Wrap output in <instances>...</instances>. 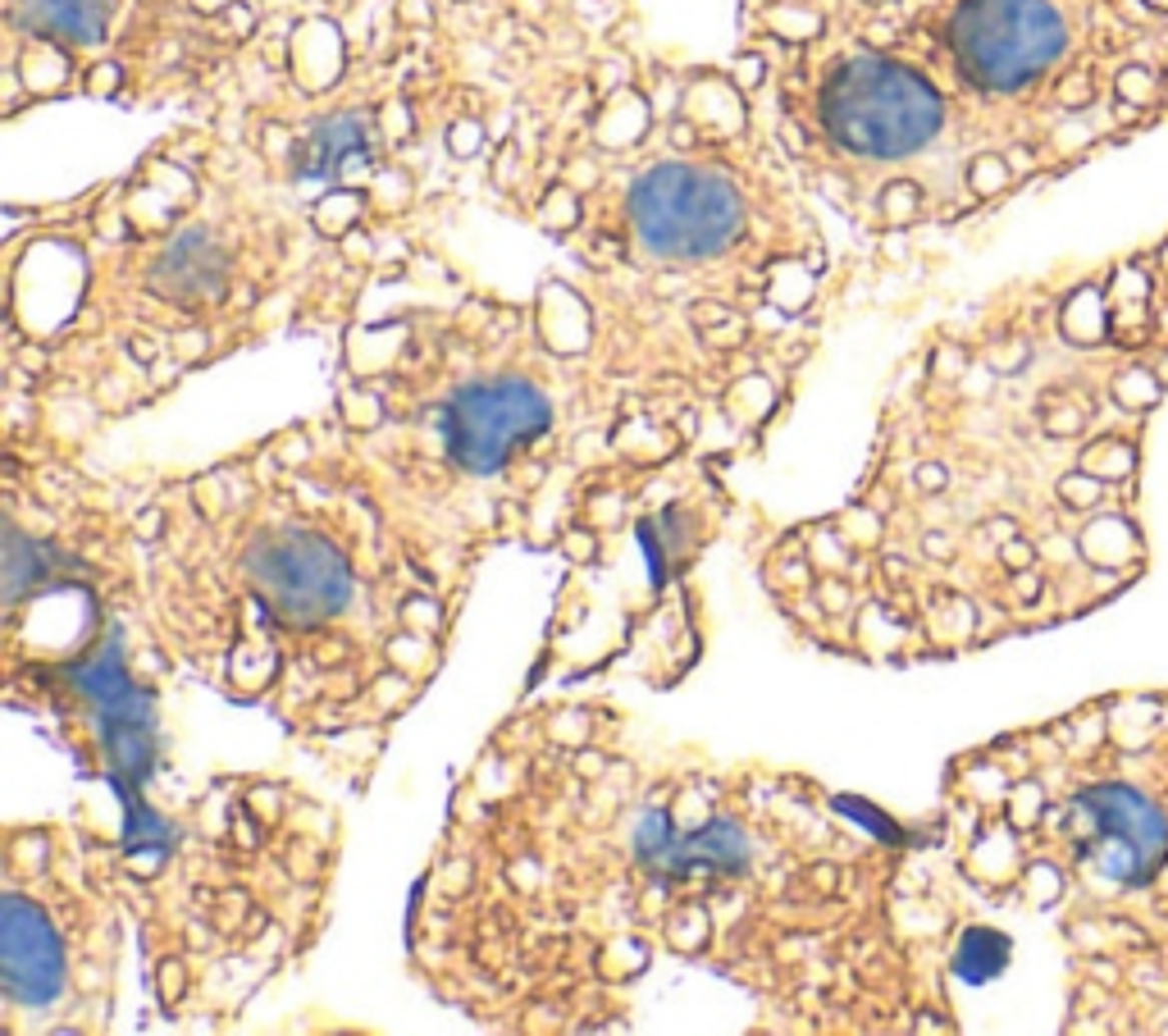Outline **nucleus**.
<instances>
[{
	"mask_svg": "<svg viewBox=\"0 0 1168 1036\" xmlns=\"http://www.w3.org/2000/svg\"><path fill=\"white\" fill-rule=\"evenodd\" d=\"M822 128L849 156L904 160L945 128V101L909 64L859 55L831 69L822 87Z\"/></svg>",
	"mask_w": 1168,
	"mask_h": 1036,
	"instance_id": "f257e3e1",
	"label": "nucleus"
},
{
	"mask_svg": "<svg viewBox=\"0 0 1168 1036\" xmlns=\"http://www.w3.org/2000/svg\"><path fill=\"white\" fill-rule=\"evenodd\" d=\"M950 51L972 87L1023 92L1068 51V23L1050 0H959Z\"/></svg>",
	"mask_w": 1168,
	"mask_h": 1036,
	"instance_id": "f03ea898",
	"label": "nucleus"
},
{
	"mask_svg": "<svg viewBox=\"0 0 1168 1036\" xmlns=\"http://www.w3.org/2000/svg\"><path fill=\"white\" fill-rule=\"evenodd\" d=\"M631 224L662 260H713L745 233V197L713 169L653 165L631 192Z\"/></svg>",
	"mask_w": 1168,
	"mask_h": 1036,
	"instance_id": "7ed1b4c3",
	"label": "nucleus"
},
{
	"mask_svg": "<svg viewBox=\"0 0 1168 1036\" xmlns=\"http://www.w3.org/2000/svg\"><path fill=\"white\" fill-rule=\"evenodd\" d=\"M552 425V406L529 379H475L456 388L443 406V443L461 470L493 475L520 452L525 443L543 438Z\"/></svg>",
	"mask_w": 1168,
	"mask_h": 1036,
	"instance_id": "20e7f679",
	"label": "nucleus"
},
{
	"mask_svg": "<svg viewBox=\"0 0 1168 1036\" xmlns=\"http://www.w3.org/2000/svg\"><path fill=\"white\" fill-rule=\"evenodd\" d=\"M247 576L269 612L292 631L333 622L352 599V567L324 535L283 530L265 535L247 553Z\"/></svg>",
	"mask_w": 1168,
	"mask_h": 1036,
	"instance_id": "39448f33",
	"label": "nucleus"
},
{
	"mask_svg": "<svg viewBox=\"0 0 1168 1036\" xmlns=\"http://www.w3.org/2000/svg\"><path fill=\"white\" fill-rule=\"evenodd\" d=\"M1077 818L1086 822V850L1105 877L1123 886H1146L1168 863V818L1159 804L1132 786H1091L1077 795Z\"/></svg>",
	"mask_w": 1168,
	"mask_h": 1036,
	"instance_id": "423d86ee",
	"label": "nucleus"
},
{
	"mask_svg": "<svg viewBox=\"0 0 1168 1036\" xmlns=\"http://www.w3.org/2000/svg\"><path fill=\"white\" fill-rule=\"evenodd\" d=\"M0 986L14 1005L42 1009L64 991V945L42 909L23 895L0 900Z\"/></svg>",
	"mask_w": 1168,
	"mask_h": 1036,
	"instance_id": "0eeeda50",
	"label": "nucleus"
},
{
	"mask_svg": "<svg viewBox=\"0 0 1168 1036\" xmlns=\"http://www.w3.org/2000/svg\"><path fill=\"white\" fill-rule=\"evenodd\" d=\"M374 165V133L370 119L356 110H338L301 137L292 174L301 183H347V178L370 174Z\"/></svg>",
	"mask_w": 1168,
	"mask_h": 1036,
	"instance_id": "6e6552de",
	"label": "nucleus"
},
{
	"mask_svg": "<svg viewBox=\"0 0 1168 1036\" xmlns=\"http://www.w3.org/2000/svg\"><path fill=\"white\" fill-rule=\"evenodd\" d=\"M749 836L740 831V822H708L694 836H672L667 850L649 863L662 877H694V872H745L749 868Z\"/></svg>",
	"mask_w": 1168,
	"mask_h": 1036,
	"instance_id": "1a4fd4ad",
	"label": "nucleus"
},
{
	"mask_svg": "<svg viewBox=\"0 0 1168 1036\" xmlns=\"http://www.w3.org/2000/svg\"><path fill=\"white\" fill-rule=\"evenodd\" d=\"M155 292L174 301H206L224 292V251L206 233H183L151 274Z\"/></svg>",
	"mask_w": 1168,
	"mask_h": 1036,
	"instance_id": "9d476101",
	"label": "nucleus"
},
{
	"mask_svg": "<svg viewBox=\"0 0 1168 1036\" xmlns=\"http://www.w3.org/2000/svg\"><path fill=\"white\" fill-rule=\"evenodd\" d=\"M110 19L114 0H14V23L64 46H96Z\"/></svg>",
	"mask_w": 1168,
	"mask_h": 1036,
	"instance_id": "9b49d317",
	"label": "nucleus"
},
{
	"mask_svg": "<svg viewBox=\"0 0 1168 1036\" xmlns=\"http://www.w3.org/2000/svg\"><path fill=\"white\" fill-rule=\"evenodd\" d=\"M1009 964V936L991 932V927H968L954 950V973L963 982H991V977L1004 973Z\"/></svg>",
	"mask_w": 1168,
	"mask_h": 1036,
	"instance_id": "f8f14e48",
	"label": "nucleus"
},
{
	"mask_svg": "<svg viewBox=\"0 0 1168 1036\" xmlns=\"http://www.w3.org/2000/svg\"><path fill=\"white\" fill-rule=\"evenodd\" d=\"M46 562H51V549L37 540H23V535H5V599H19L23 590L42 585L46 576Z\"/></svg>",
	"mask_w": 1168,
	"mask_h": 1036,
	"instance_id": "ddd939ff",
	"label": "nucleus"
},
{
	"mask_svg": "<svg viewBox=\"0 0 1168 1036\" xmlns=\"http://www.w3.org/2000/svg\"><path fill=\"white\" fill-rule=\"evenodd\" d=\"M1009 174H1014V169H1009V160L1004 156H977L972 160V169H968L972 187H977L982 197H995V192L1009 183Z\"/></svg>",
	"mask_w": 1168,
	"mask_h": 1036,
	"instance_id": "4468645a",
	"label": "nucleus"
},
{
	"mask_svg": "<svg viewBox=\"0 0 1168 1036\" xmlns=\"http://www.w3.org/2000/svg\"><path fill=\"white\" fill-rule=\"evenodd\" d=\"M918 187L913 183H890L886 192H881V210H886L890 224H904V219L918 215Z\"/></svg>",
	"mask_w": 1168,
	"mask_h": 1036,
	"instance_id": "2eb2a0df",
	"label": "nucleus"
},
{
	"mask_svg": "<svg viewBox=\"0 0 1168 1036\" xmlns=\"http://www.w3.org/2000/svg\"><path fill=\"white\" fill-rule=\"evenodd\" d=\"M1091 101H1096L1091 73H1068L1064 83H1059V105H1064V110H1086Z\"/></svg>",
	"mask_w": 1168,
	"mask_h": 1036,
	"instance_id": "dca6fc26",
	"label": "nucleus"
},
{
	"mask_svg": "<svg viewBox=\"0 0 1168 1036\" xmlns=\"http://www.w3.org/2000/svg\"><path fill=\"white\" fill-rule=\"evenodd\" d=\"M1150 92H1155V78H1150V69H1137V64H1132V69L1118 73V96H1123V101L1146 105Z\"/></svg>",
	"mask_w": 1168,
	"mask_h": 1036,
	"instance_id": "f3484780",
	"label": "nucleus"
},
{
	"mask_svg": "<svg viewBox=\"0 0 1168 1036\" xmlns=\"http://www.w3.org/2000/svg\"><path fill=\"white\" fill-rule=\"evenodd\" d=\"M836 813H849V818H859V822H868L872 827V836H881V840H900V831L890 827L881 813H872L868 804H854V799H836Z\"/></svg>",
	"mask_w": 1168,
	"mask_h": 1036,
	"instance_id": "a211bd4d",
	"label": "nucleus"
},
{
	"mask_svg": "<svg viewBox=\"0 0 1168 1036\" xmlns=\"http://www.w3.org/2000/svg\"><path fill=\"white\" fill-rule=\"evenodd\" d=\"M479 142H484L479 124H456V128H452V151H456V156H475Z\"/></svg>",
	"mask_w": 1168,
	"mask_h": 1036,
	"instance_id": "6ab92c4d",
	"label": "nucleus"
},
{
	"mask_svg": "<svg viewBox=\"0 0 1168 1036\" xmlns=\"http://www.w3.org/2000/svg\"><path fill=\"white\" fill-rule=\"evenodd\" d=\"M1004 558L1014 562V567H1023V562L1032 558V549H1027V544H1009V549H1004Z\"/></svg>",
	"mask_w": 1168,
	"mask_h": 1036,
	"instance_id": "aec40b11",
	"label": "nucleus"
},
{
	"mask_svg": "<svg viewBox=\"0 0 1168 1036\" xmlns=\"http://www.w3.org/2000/svg\"><path fill=\"white\" fill-rule=\"evenodd\" d=\"M197 10H206V14H215V10H233V0H192Z\"/></svg>",
	"mask_w": 1168,
	"mask_h": 1036,
	"instance_id": "412c9836",
	"label": "nucleus"
},
{
	"mask_svg": "<svg viewBox=\"0 0 1168 1036\" xmlns=\"http://www.w3.org/2000/svg\"><path fill=\"white\" fill-rule=\"evenodd\" d=\"M927 553H936V558H945V553H950V549H945V535H927Z\"/></svg>",
	"mask_w": 1168,
	"mask_h": 1036,
	"instance_id": "4be33fe9",
	"label": "nucleus"
}]
</instances>
